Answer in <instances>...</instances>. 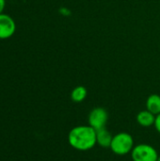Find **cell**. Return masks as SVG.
I'll return each mask as SVG.
<instances>
[{
  "instance_id": "obj_12",
  "label": "cell",
  "mask_w": 160,
  "mask_h": 161,
  "mask_svg": "<svg viewBox=\"0 0 160 161\" xmlns=\"http://www.w3.org/2000/svg\"><path fill=\"white\" fill-rule=\"evenodd\" d=\"M157 161H160V156L158 157V158H157Z\"/></svg>"
},
{
  "instance_id": "obj_5",
  "label": "cell",
  "mask_w": 160,
  "mask_h": 161,
  "mask_svg": "<svg viewBox=\"0 0 160 161\" xmlns=\"http://www.w3.org/2000/svg\"><path fill=\"white\" fill-rule=\"evenodd\" d=\"M16 30L14 20L8 14H0V40L10 38Z\"/></svg>"
},
{
  "instance_id": "obj_2",
  "label": "cell",
  "mask_w": 160,
  "mask_h": 161,
  "mask_svg": "<svg viewBox=\"0 0 160 161\" xmlns=\"http://www.w3.org/2000/svg\"><path fill=\"white\" fill-rule=\"evenodd\" d=\"M134 146L133 137L127 132H120L113 136L109 149L117 156H125L131 153Z\"/></svg>"
},
{
  "instance_id": "obj_3",
  "label": "cell",
  "mask_w": 160,
  "mask_h": 161,
  "mask_svg": "<svg viewBox=\"0 0 160 161\" xmlns=\"http://www.w3.org/2000/svg\"><path fill=\"white\" fill-rule=\"evenodd\" d=\"M130 154L133 161H157L159 157L156 148L146 143L135 145Z\"/></svg>"
},
{
  "instance_id": "obj_4",
  "label": "cell",
  "mask_w": 160,
  "mask_h": 161,
  "mask_svg": "<svg viewBox=\"0 0 160 161\" xmlns=\"http://www.w3.org/2000/svg\"><path fill=\"white\" fill-rule=\"evenodd\" d=\"M108 120V113L107 109L101 107L94 108L91 109L88 116V125L96 131L106 128V125Z\"/></svg>"
},
{
  "instance_id": "obj_9",
  "label": "cell",
  "mask_w": 160,
  "mask_h": 161,
  "mask_svg": "<svg viewBox=\"0 0 160 161\" xmlns=\"http://www.w3.org/2000/svg\"><path fill=\"white\" fill-rule=\"evenodd\" d=\"M87 94H88V92L84 86H77L72 91L71 99L74 103H81L86 99Z\"/></svg>"
},
{
  "instance_id": "obj_7",
  "label": "cell",
  "mask_w": 160,
  "mask_h": 161,
  "mask_svg": "<svg viewBox=\"0 0 160 161\" xmlns=\"http://www.w3.org/2000/svg\"><path fill=\"white\" fill-rule=\"evenodd\" d=\"M156 115L147 109L141 110L137 115V122L142 127H150L155 125Z\"/></svg>"
},
{
  "instance_id": "obj_6",
  "label": "cell",
  "mask_w": 160,
  "mask_h": 161,
  "mask_svg": "<svg viewBox=\"0 0 160 161\" xmlns=\"http://www.w3.org/2000/svg\"><path fill=\"white\" fill-rule=\"evenodd\" d=\"M112 139L113 136L107 128L96 131V143L102 148H110Z\"/></svg>"
},
{
  "instance_id": "obj_8",
  "label": "cell",
  "mask_w": 160,
  "mask_h": 161,
  "mask_svg": "<svg viewBox=\"0 0 160 161\" xmlns=\"http://www.w3.org/2000/svg\"><path fill=\"white\" fill-rule=\"evenodd\" d=\"M146 109L155 115L160 113V95L151 94L146 101Z\"/></svg>"
},
{
  "instance_id": "obj_11",
  "label": "cell",
  "mask_w": 160,
  "mask_h": 161,
  "mask_svg": "<svg viewBox=\"0 0 160 161\" xmlns=\"http://www.w3.org/2000/svg\"><path fill=\"white\" fill-rule=\"evenodd\" d=\"M6 6V0H0V14L3 12Z\"/></svg>"
},
{
  "instance_id": "obj_10",
  "label": "cell",
  "mask_w": 160,
  "mask_h": 161,
  "mask_svg": "<svg viewBox=\"0 0 160 161\" xmlns=\"http://www.w3.org/2000/svg\"><path fill=\"white\" fill-rule=\"evenodd\" d=\"M156 130L160 134V113L156 115V120H155V125H154Z\"/></svg>"
},
{
  "instance_id": "obj_1",
  "label": "cell",
  "mask_w": 160,
  "mask_h": 161,
  "mask_svg": "<svg viewBox=\"0 0 160 161\" xmlns=\"http://www.w3.org/2000/svg\"><path fill=\"white\" fill-rule=\"evenodd\" d=\"M68 142L77 151H89L97 144L96 130L89 125L74 126L68 134Z\"/></svg>"
}]
</instances>
